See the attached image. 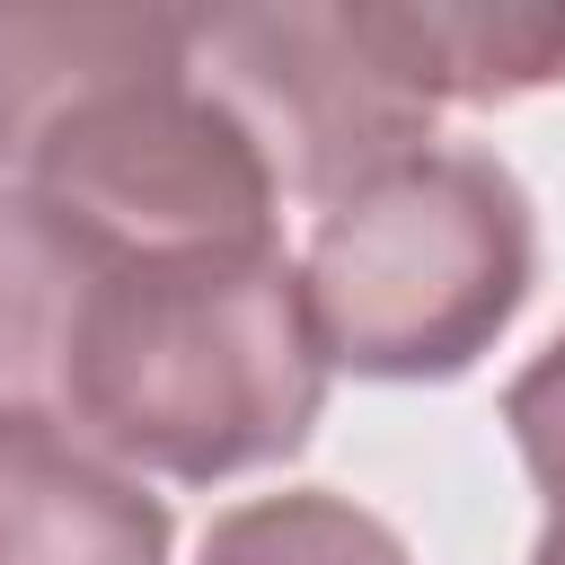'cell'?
I'll use <instances>...</instances> for the list:
<instances>
[{
  "instance_id": "cell-7",
  "label": "cell",
  "mask_w": 565,
  "mask_h": 565,
  "mask_svg": "<svg viewBox=\"0 0 565 565\" xmlns=\"http://www.w3.org/2000/svg\"><path fill=\"white\" fill-rule=\"evenodd\" d=\"M194 565H415L406 539L362 512L353 494H327V486H291V494H256V503H230L212 530H203V556Z\"/></svg>"
},
{
  "instance_id": "cell-9",
  "label": "cell",
  "mask_w": 565,
  "mask_h": 565,
  "mask_svg": "<svg viewBox=\"0 0 565 565\" xmlns=\"http://www.w3.org/2000/svg\"><path fill=\"white\" fill-rule=\"evenodd\" d=\"M530 565H565V512L539 530V547H530Z\"/></svg>"
},
{
  "instance_id": "cell-4",
  "label": "cell",
  "mask_w": 565,
  "mask_h": 565,
  "mask_svg": "<svg viewBox=\"0 0 565 565\" xmlns=\"http://www.w3.org/2000/svg\"><path fill=\"white\" fill-rule=\"evenodd\" d=\"M194 71L238 115L274 185L335 212L371 177L433 150V106L380 62L362 9H212L194 18Z\"/></svg>"
},
{
  "instance_id": "cell-3",
  "label": "cell",
  "mask_w": 565,
  "mask_h": 565,
  "mask_svg": "<svg viewBox=\"0 0 565 565\" xmlns=\"http://www.w3.org/2000/svg\"><path fill=\"white\" fill-rule=\"evenodd\" d=\"M309 318L353 380H459L539 282V221L494 150H424L335 212L300 256Z\"/></svg>"
},
{
  "instance_id": "cell-1",
  "label": "cell",
  "mask_w": 565,
  "mask_h": 565,
  "mask_svg": "<svg viewBox=\"0 0 565 565\" xmlns=\"http://www.w3.org/2000/svg\"><path fill=\"white\" fill-rule=\"evenodd\" d=\"M327 371L282 247L141 256L0 185V415H35L132 477L212 486L291 459Z\"/></svg>"
},
{
  "instance_id": "cell-2",
  "label": "cell",
  "mask_w": 565,
  "mask_h": 565,
  "mask_svg": "<svg viewBox=\"0 0 565 565\" xmlns=\"http://www.w3.org/2000/svg\"><path fill=\"white\" fill-rule=\"evenodd\" d=\"M0 185L141 256L274 247L282 185L168 9H0Z\"/></svg>"
},
{
  "instance_id": "cell-8",
  "label": "cell",
  "mask_w": 565,
  "mask_h": 565,
  "mask_svg": "<svg viewBox=\"0 0 565 565\" xmlns=\"http://www.w3.org/2000/svg\"><path fill=\"white\" fill-rule=\"evenodd\" d=\"M503 424H512V441H521L539 494L565 512V335H556V344L503 388Z\"/></svg>"
},
{
  "instance_id": "cell-6",
  "label": "cell",
  "mask_w": 565,
  "mask_h": 565,
  "mask_svg": "<svg viewBox=\"0 0 565 565\" xmlns=\"http://www.w3.org/2000/svg\"><path fill=\"white\" fill-rule=\"evenodd\" d=\"M380 62L441 106H512L565 79V9H486V0H353Z\"/></svg>"
},
{
  "instance_id": "cell-5",
  "label": "cell",
  "mask_w": 565,
  "mask_h": 565,
  "mask_svg": "<svg viewBox=\"0 0 565 565\" xmlns=\"http://www.w3.org/2000/svg\"><path fill=\"white\" fill-rule=\"evenodd\" d=\"M168 503L35 415H0V565H168Z\"/></svg>"
}]
</instances>
